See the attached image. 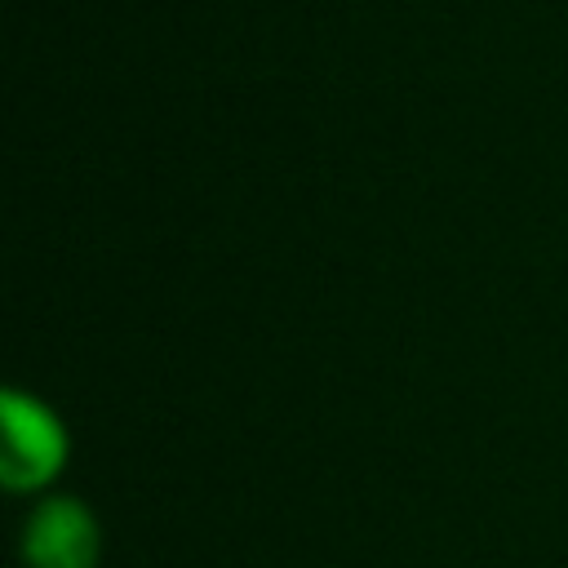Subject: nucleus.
<instances>
[{"label":"nucleus","instance_id":"f257e3e1","mask_svg":"<svg viewBox=\"0 0 568 568\" xmlns=\"http://www.w3.org/2000/svg\"><path fill=\"white\" fill-rule=\"evenodd\" d=\"M0 422H4V444H0V475L9 493H36L58 479L67 466V430L49 404L22 390L0 395Z\"/></svg>","mask_w":568,"mask_h":568},{"label":"nucleus","instance_id":"f03ea898","mask_svg":"<svg viewBox=\"0 0 568 568\" xmlns=\"http://www.w3.org/2000/svg\"><path fill=\"white\" fill-rule=\"evenodd\" d=\"M102 528L80 497H44L22 524L27 568H98Z\"/></svg>","mask_w":568,"mask_h":568}]
</instances>
